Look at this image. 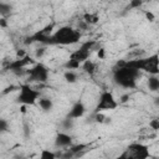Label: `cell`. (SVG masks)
Wrapping results in <instances>:
<instances>
[{
	"label": "cell",
	"instance_id": "obj_3",
	"mask_svg": "<svg viewBox=\"0 0 159 159\" xmlns=\"http://www.w3.org/2000/svg\"><path fill=\"white\" fill-rule=\"evenodd\" d=\"M158 62H159L158 53H153L148 57H135L133 60H127L128 66H130L138 71H144L149 75H158L159 73Z\"/></svg>",
	"mask_w": 159,
	"mask_h": 159
},
{
	"label": "cell",
	"instance_id": "obj_2",
	"mask_svg": "<svg viewBox=\"0 0 159 159\" xmlns=\"http://www.w3.org/2000/svg\"><path fill=\"white\" fill-rule=\"evenodd\" d=\"M140 77V71L127 65L122 67L113 68V82L125 89H133L137 87L138 78Z\"/></svg>",
	"mask_w": 159,
	"mask_h": 159
},
{
	"label": "cell",
	"instance_id": "obj_31",
	"mask_svg": "<svg viewBox=\"0 0 159 159\" xmlns=\"http://www.w3.org/2000/svg\"><path fill=\"white\" fill-rule=\"evenodd\" d=\"M24 56H26V52H25L24 50H17V51H16V57H17V58L24 57Z\"/></svg>",
	"mask_w": 159,
	"mask_h": 159
},
{
	"label": "cell",
	"instance_id": "obj_27",
	"mask_svg": "<svg viewBox=\"0 0 159 159\" xmlns=\"http://www.w3.org/2000/svg\"><path fill=\"white\" fill-rule=\"evenodd\" d=\"M97 57H98L99 60H103V58L106 57V50H104L103 47L98 48V51H97Z\"/></svg>",
	"mask_w": 159,
	"mask_h": 159
},
{
	"label": "cell",
	"instance_id": "obj_30",
	"mask_svg": "<svg viewBox=\"0 0 159 159\" xmlns=\"http://www.w3.org/2000/svg\"><path fill=\"white\" fill-rule=\"evenodd\" d=\"M17 89H19V87H16V86H9V87L5 88L4 93H9V92H12V91H17Z\"/></svg>",
	"mask_w": 159,
	"mask_h": 159
},
{
	"label": "cell",
	"instance_id": "obj_13",
	"mask_svg": "<svg viewBox=\"0 0 159 159\" xmlns=\"http://www.w3.org/2000/svg\"><path fill=\"white\" fill-rule=\"evenodd\" d=\"M81 68H82L87 75L93 76V75L96 73V71H97V65H96L92 60L87 58L86 61H83V62L81 63Z\"/></svg>",
	"mask_w": 159,
	"mask_h": 159
},
{
	"label": "cell",
	"instance_id": "obj_9",
	"mask_svg": "<svg viewBox=\"0 0 159 159\" xmlns=\"http://www.w3.org/2000/svg\"><path fill=\"white\" fill-rule=\"evenodd\" d=\"M35 63V61L30 57V56H24V57H20V58H17L16 57V60H14V61H11L9 65H7V67H6V70H9L10 72H12L14 75H16V76H24V75H26V67L29 66V65H34Z\"/></svg>",
	"mask_w": 159,
	"mask_h": 159
},
{
	"label": "cell",
	"instance_id": "obj_14",
	"mask_svg": "<svg viewBox=\"0 0 159 159\" xmlns=\"http://www.w3.org/2000/svg\"><path fill=\"white\" fill-rule=\"evenodd\" d=\"M147 86L150 92H158L159 91V77L158 75H149L147 80Z\"/></svg>",
	"mask_w": 159,
	"mask_h": 159
},
{
	"label": "cell",
	"instance_id": "obj_15",
	"mask_svg": "<svg viewBox=\"0 0 159 159\" xmlns=\"http://www.w3.org/2000/svg\"><path fill=\"white\" fill-rule=\"evenodd\" d=\"M82 20H83L88 26H91V25H96V24L99 21V16H98L97 12H86V14H83Z\"/></svg>",
	"mask_w": 159,
	"mask_h": 159
},
{
	"label": "cell",
	"instance_id": "obj_21",
	"mask_svg": "<svg viewBox=\"0 0 159 159\" xmlns=\"http://www.w3.org/2000/svg\"><path fill=\"white\" fill-rule=\"evenodd\" d=\"M46 52H47V46H46V45H42V46L37 47V48L35 50V58H36V60H41V58L45 56Z\"/></svg>",
	"mask_w": 159,
	"mask_h": 159
},
{
	"label": "cell",
	"instance_id": "obj_17",
	"mask_svg": "<svg viewBox=\"0 0 159 159\" xmlns=\"http://www.w3.org/2000/svg\"><path fill=\"white\" fill-rule=\"evenodd\" d=\"M63 78H65V81H66L67 83H76L77 80H78V76H77V73H76L75 71H72V70H66L65 73H63Z\"/></svg>",
	"mask_w": 159,
	"mask_h": 159
},
{
	"label": "cell",
	"instance_id": "obj_5",
	"mask_svg": "<svg viewBox=\"0 0 159 159\" xmlns=\"http://www.w3.org/2000/svg\"><path fill=\"white\" fill-rule=\"evenodd\" d=\"M119 106L117 98L113 96L112 92L109 91H102L99 97H98V101H97V104L94 107V113H98V112H107V111H114L117 107Z\"/></svg>",
	"mask_w": 159,
	"mask_h": 159
},
{
	"label": "cell",
	"instance_id": "obj_1",
	"mask_svg": "<svg viewBox=\"0 0 159 159\" xmlns=\"http://www.w3.org/2000/svg\"><path fill=\"white\" fill-rule=\"evenodd\" d=\"M82 34L78 29L65 25L55 30L46 41V46H70L78 43Z\"/></svg>",
	"mask_w": 159,
	"mask_h": 159
},
{
	"label": "cell",
	"instance_id": "obj_11",
	"mask_svg": "<svg viewBox=\"0 0 159 159\" xmlns=\"http://www.w3.org/2000/svg\"><path fill=\"white\" fill-rule=\"evenodd\" d=\"M84 113H86V106H84V103L82 101H77V102H75L72 104V107L70 108V111H68V113H67L66 117L72 118V119L76 120L78 118H82L84 116Z\"/></svg>",
	"mask_w": 159,
	"mask_h": 159
},
{
	"label": "cell",
	"instance_id": "obj_4",
	"mask_svg": "<svg viewBox=\"0 0 159 159\" xmlns=\"http://www.w3.org/2000/svg\"><path fill=\"white\" fill-rule=\"evenodd\" d=\"M40 97H41L40 91L31 87L29 83H22L19 86L16 102L21 106H34L37 103Z\"/></svg>",
	"mask_w": 159,
	"mask_h": 159
},
{
	"label": "cell",
	"instance_id": "obj_19",
	"mask_svg": "<svg viewBox=\"0 0 159 159\" xmlns=\"http://www.w3.org/2000/svg\"><path fill=\"white\" fill-rule=\"evenodd\" d=\"M57 155H58V154L55 153V152H51V150H48V149H42L41 153L39 154V158H40V159H55Z\"/></svg>",
	"mask_w": 159,
	"mask_h": 159
},
{
	"label": "cell",
	"instance_id": "obj_24",
	"mask_svg": "<svg viewBox=\"0 0 159 159\" xmlns=\"http://www.w3.org/2000/svg\"><path fill=\"white\" fill-rule=\"evenodd\" d=\"M104 119H106V114H104V112L94 113V122H97V123H103Z\"/></svg>",
	"mask_w": 159,
	"mask_h": 159
},
{
	"label": "cell",
	"instance_id": "obj_8",
	"mask_svg": "<svg viewBox=\"0 0 159 159\" xmlns=\"http://www.w3.org/2000/svg\"><path fill=\"white\" fill-rule=\"evenodd\" d=\"M96 45H97V41H94V40H88L86 42H82L80 45V47L77 50H75L70 55V58H73V60H76V61L82 63L83 61L89 58V56H91L92 51L94 50Z\"/></svg>",
	"mask_w": 159,
	"mask_h": 159
},
{
	"label": "cell",
	"instance_id": "obj_28",
	"mask_svg": "<svg viewBox=\"0 0 159 159\" xmlns=\"http://www.w3.org/2000/svg\"><path fill=\"white\" fill-rule=\"evenodd\" d=\"M128 101H129V94H128V93H125V94H122V96L119 97L118 103L120 104V103H125V102H128Z\"/></svg>",
	"mask_w": 159,
	"mask_h": 159
},
{
	"label": "cell",
	"instance_id": "obj_26",
	"mask_svg": "<svg viewBox=\"0 0 159 159\" xmlns=\"http://www.w3.org/2000/svg\"><path fill=\"white\" fill-rule=\"evenodd\" d=\"M144 15H145V19H147L149 22H153V21L155 20V15H154L152 11H145Z\"/></svg>",
	"mask_w": 159,
	"mask_h": 159
},
{
	"label": "cell",
	"instance_id": "obj_7",
	"mask_svg": "<svg viewBox=\"0 0 159 159\" xmlns=\"http://www.w3.org/2000/svg\"><path fill=\"white\" fill-rule=\"evenodd\" d=\"M150 157L149 154V147L143 143H130L125 152L119 158H133V159H148Z\"/></svg>",
	"mask_w": 159,
	"mask_h": 159
},
{
	"label": "cell",
	"instance_id": "obj_20",
	"mask_svg": "<svg viewBox=\"0 0 159 159\" xmlns=\"http://www.w3.org/2000/svg\"><path fill=\"white\" fill-rule=\"evenodd\" d=\"M61 125H62V129L63 130H71L73 127H75V119H72V118H68V117H66L62 122H61Z\"/></svg>",
	"mask_w": 159,
	"mask_h": 159
},
{
	"label": "cell",
	"instance_id": "obj_22",
	"mask_svg": "<svg viewBox=\"0 0 159 159\" xmlns=\"http://www.w3.org/2000/svg\"><path fill=\"white\" fill-rule=\"evenodd\" d=\"M143 5V0H129V4L127 6V10H134L139 9Z\"/></svg>",
	"mask_w": 159,
	"mask_h": 159
},
{
	"label": "cell",
	"instance_id": "obj_16",
	"mask_svg": "<svg viewBox=\"0 0 159 159\" xmlns=\"http://www.w3.org/2000/svg\"><path fill=\"white\" fill-rule=\"evenodd\" d=\"M12 12V5L10 2L0 0V17H7Z\"/></svg>",
	"mask_w": 159,
	"mask_h": 159
},
{
	"label": "cell",
	"instance_id": "obj_10",
	"mask_svg": "<svg viewBox=\"0 0 159 159\" xmlns=\"http://www.w3.org/2000/svg\"><path fill=\"white\" fill-rule=\"evenodd\" d=\"M72 135L68 134L66 130H61V132H57L56 135H55V140H53V144L57 149H66L68 148L70 145L73 144V140H72Z\"/></svg>",
	"mask_w": 159,
	"mask_h": 159
},
{
	"label": "cell",
	"instance_id": "obj_6",
	"mask_svg": "<svg viewBox=\"0 0 159 159\" xmlns=\"http://www.w3.org/2000/svg\"><path fill=\"white\" fill-rule=\"evenodd\" d=\"M48 75H50L48 68L41 62L34 63L29 70H26V76H27L29 82L45 83L48 80Z\"/></svg>",
	"mask_w": 159,
	"mask_h": 159
},
{
	"label": "cell",
	"instance_id": "obj_12",
	"mask_svg": "<svg viewBox=\"0 0 159 159\" xmlns=\"http://www.w3.org/2000/svg\"><path fill=\"white\" fill-rule=\"evenodd\" d=\"M37 104L43 112H51L53 109V101L48 97H40L37 101Z\"/></svg>",
	"mask_w": 159,
	"mask_h": 159
},
{
	"label": "cell",
	"instance_id": "obj_29",
	"mask_svg": "<svg viewBox=\"0 0 159 159\" xmlns=\"http://www.w3.org/2000/svg\"><path fill=\"white\" fill-rule=\"evenodd\" d=\"M7 25H9L7 19L6 17H0V27L5 29V27H7Z\"/></svg>",
	"mask_w": 159,
	"mask_h": 159
},
{
	"label": "cell",
	"instance_id": "obj_25",
	"mask_svg": "<svg viewBox=\"0 0 159 159\" xmlns=\"http://www.w3.org/2000/svg\"><path fill=\"white\" fill-rule=\"evenodd\" d=\"M149 127H150L153 130H158V129H159V119H157V118L152 119V120L149 122Z\"/></svg>",
	"mask_w": 159,
	"mask_h": 159
},
{
	"label": "cell",
	"instance_id": "obj_18",
	"mask_svg": "<svg viewBox=\"0 0 159 159\" xmlns=\"http://www.w3.org/2000/svg\"><path fill=\"white\" fill-rule=\"evenodd\" d=\"M63 67H65L66 70H72V71H75V70H78V68L81 67V62H78V61H76V60L68 57V60L63 63Z\"/></svg>",
	"mask_w": 159,
	"mask_h": 159
},
{
	"label": "cell",
	"instance_id": "obj_23",
	"mask_svg": "<svg viewBox=\"0 0 159 159\" xmlns=\"http://www.w3.org/2000/svg\"><path fill=\"white\" fill-rule=\"evenodd\" d=\"M9 130V122L5 118H0V134L6 133Z\"/></svg>",
	"mask_w": 159,
	"mask_h": 159
}]
</instances>
